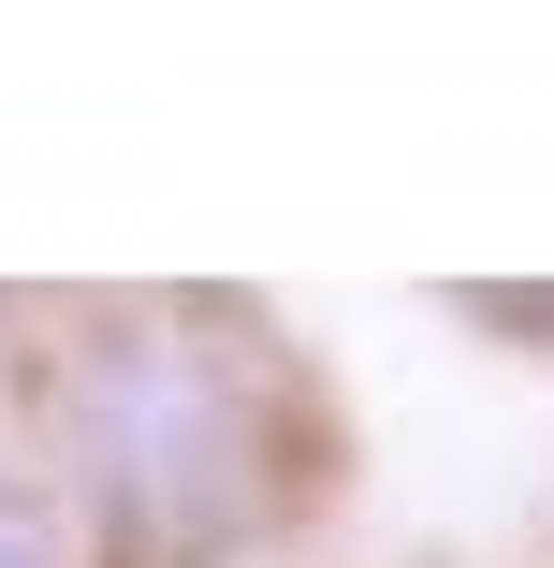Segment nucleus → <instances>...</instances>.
Segmentation results:
<instances>
[{
  "instance_id": "obj_2",
  "label": "nucleus",
  "mask_w": 554,
  "mask_h": 568,
  "mask_svg": "<svg viewBox=\"0 0 554 568\" xmlns=\"http://www.w3.org/2000/svg\"><path fill=\"white\" fill-rule=\"evenodd\" d=\"M0 568H59V510L30 481H0Z\"/></svg>"
},
{
  "instance_id": "obj_1",
  "label": "nucleus",
  "mask_w": 554,
  "mask_h": 568,
  "mask_svg": "<svg viewBox=\"0 0 554 568\" xmlns=\"http://www.w3.org/2000/svg\"><path fill=\"white\" fill-rule=\"evenodd\" d=\"M73 467L132 554H219L263 510V379L219 351V321H132L73 379Z\"/></svg>"
}]
</instances>
